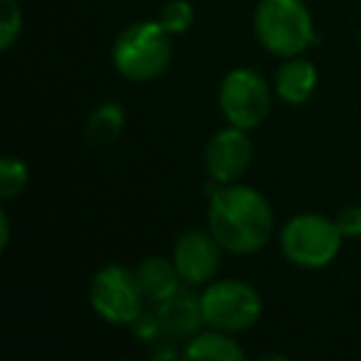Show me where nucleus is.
<instances>
[{
	"instance_id": "f257e3e1",
	"label": "nucleus",
	"mask_w": 361,
	"mask_h": 361,
	"mask_svg": "<svg viewBox=\"0 0 361 361\" xmlns=\"http://www.w3.org/2000/svg\"><path fill=\"white\" fill-rule=\"evenodd\" d=\"M208 231L218 238L223 250L233 255H252L270 243L275 233V213L257 188L228 183L211 198Z\"/></svg>"
},
{
	"instance_id": "f03ea898",
	"label": "nucleus",
	"mask_w": 361,
	"mask_h": 361,
	"mask_svg": "<svg viewBox=\"0 0 361 361\" xmlns=\"http://www.w3.org/2000/svg\"><path fill=\"white\" fill-rule=\"evenodd\" d=\"M173 60L171 32L159 20L131 23L116 35L111 62L129 82H151L169 70Z\"/></svg>"
},
{
	"instance_id": "7ed1b4c3",
	"label": "nucleus",
	"mask_w": 361,
	"mask_h": 361,
	"mask_svg": "<svg viewBox=\"0 0 361 361\" xmlns=\"http://www.w3.org/2000/svg\"><path fill=\"white\" fill-rule=\"evenodd\" d=\"M255 35L267 52L297 57L314 45V20L302 0H260Z\"/></svg>"
},
{
	"instance_id": "20e7f679",
	"label": "nucleus",
	"mask_w": 361,
	"mask_h": 361,
	"mask_svg": "<svg viewBox=\"0 0 361 361\" xmlns=\"http://www.w3.org/2000/svg\"><path fill=\"white\" fill-rule=\"evenodd\" d=\"M341 233L336 221L319 213L292 216L280 231L282 255L302 270H322L341 250Z\"/></svg>"
},
{
	"instance_id": "39448f33",
	"label": "nucleus",
	"mask_w": 361,
	"mask_h": 361,
	"mask_svg": "<svg viewBox=\"0 0 361 361\" xmlns=\"http://www.w3.org/2000/svg\"><path fill=\"white\" fill-rule=\"evenodd\" d=\"M203 322L221 331H245L260 319L262 297L252 285L243 280L208 282L201 292Z\"/></svg>"
},
{
	"instance_id": "423d86ee",
	"label": "nucleus",
	"mask_w": 361,
	"mask_h": 361,
	"mask_svg": "<svg viewBox=\"0 0 361 361\" xmlns=\"http://www.w3.org/2000/svg\"><path fill=\"white\" fill-rule=\"evenodd\" d=\"M144 302L136 272L124 265L102 267L90 282V305L106 324L129 326L144 312Z\"/></svg>"
},
{
	"instance_id": "0eeeda50",
	"label": "nucleus",
	"mask_w": 361,
	"mask_h": 361,
	"mask_svg": "<svg viewBox=\"0 0 361 361\" xmlns=\"http://www.w3.org/2000/svg\"><path fill=\"white\" fill-rule=\"evenodd\" d=\"M218 104L228 124L250 131L267 119L272 106V92L265 77L250 67H238L228 72L218 90Z\"/></svg>"
},
{
	"instance_id": "6e6552de",
	"label": "nucleus",
	"mask_w": 361,
	"mask_h": 361,
	"mask_svg": "<svg viewBox=\"0 0 361 361\" xmlns=\"http://www.w3.org/2000/svg\"><path fill=\"white\" fill-rule=\"evenodd\" d=\"M173 260L183 285L203 287L213 282L223 262V245L211 231H188L176 240Z\"/></svg>"
},
{
	"instance_id": "1a4fd4ad",
	"label": "nucleus",
	"mask_w": 361,
	"mask_h": 361,
	"mask_svg": "<svg viewBox=\"0 0 361 361\" xmlns=\"http://www.w3.org/2000/svg\"><path fill=\"white\" fill-rule=\"evenodd\" d=\"M252 164V141L245 129L228 126L208 139L206 144V171L213 183H235L245 176Z\"/></svg>"
},
{
	"instance_id": "9d476101",
	"label": "nucleus",
	"mask_w": 361,
	"mask_h": 361,
	"mask_svg": "<svg viewBox=\"0 0 361 361\" xmlns=\"http://www.w3.org/2000/svg\"><path fill=\"white\" fill-rule=\"evenodd\" d=\"M317 80H319V75L310 60H302L300 55L287 57V62L280 65L275 75V92L287 104H305L314 94Z\"/></svg>"
},
{
	"instance_id": "9b49d317",
	"label": "nucleus",
	"mask_w": 361,
	"mask_h": 361,
	"mask_svg": "<svg viewBox=\"0 0 361 361\" xmlns=\"http://www.w3.org/2000/svg\"><path fill=\"white\" fill-rule=\"evenodd\" d=\"M136 280H139V287L144 292L146 302H154V305H161L169 297H173L176 292L180 290V275L176 270L173 260L161 255H151L146 260L139 262L136 267Z\"/></svg>"
},
{
	"instance_id": "f8f14e48",
	"label": "nucleus",
	"mask_w": 361,
	"mask_h": 361,
	"mask_svg": "<svg viewBox=\"0 0 361 361\" xmlns=\"http://www.w3.org/2000/svg\"><path fill=\"white\" fill-rule=\"evenodd\" d=\"M156 307H159L156 314H159L161 329L169 334H193L198 324H206L201 310V295H186L178 290L173 297H169Z\"/></svg>"
},
{
	"instance_id": "ddd939ff",
	"label": "nucleus",
	"mask_w": 361,
	"mask_h": 361,
	"mask_svg": "<svg viewBox=\"0 0 361 361\" xmlns=\"http://www.w3.org/2000/svg\"><path fill=\"white\" fill-rule=\"evenodd\" d=\"M183 354L188 359H211V361H243L245 359V351L240 349L235 339L231 336V331L221 329H208L198 331L188 339L186 351Z\"/></svg>"
},
{
	"instance_id": "4468645a",
	"label": "nucleus",
	"mask_w": 361,
	"mask_h": 361,
	"mask_svg": "<svg viewBox=\"0 0 361 361\" xmlns=\"http://www.w3.org/2000/svg\"><path fill=\"white\" fill-rule=\"evenodd\" d=\"M124 121L126 114L121 109V104L116 102H104L102 106H97L92 111V116L87 119V141L92 146H106L111 141H116L124 131Z\"/></svg>"
},
{
	"instance_id": "2eb2a0df",
	"label": "nucleus",
	"mask_w": 361,
	"mask_h": 361,
	"mask_svg": "<svg viewBox=\"0 0 361 361\" xmlns=\"http://www.w3.org/2000/svg\"><path fill=\"white\" fill-rule=\"evenodd\" d=\"M27 180H30V171L27 164L18 156H3L0 159V196L3 201H13L25 191Z\"/></svg>"
},
{
	"instance_id": "dca6fc26",
	"label": "nucleus",
	"mask_w": 361,
	"mask_h": 361,
	"mask_svg": "<svg viewBox=\"0 0 361 361\" xmlns=\"http://www.w3.org/2000/svg\"><path fill=\"white\" fill-rule=\"evenodd\" d=\"M193 18H196V13H193L188 0H169L164 6V11H161L159 23L171 35H183V32L191 30Z\"/></svg>"
},
{
	"instance_id": "f3484780",
	"label": "nucleus",
	"mask_w": 361,
	"mask_h": 361,
	"mask_svg": "<svg viewBox=\"0 0 361 361\" xmlns=\"http://www.w3.org/2000/svg\"><path fill=\"white\" fill-rule=\"evenodd\" d=\"M23 32V11L18 0H3V20H0V50L8 52Z\"/></svg>"
},
{
	"instance_id": "a211bd4d",
	"label": "nucleus",
	"mask_w": 361,
	"mask_h": 361,
	"mask_svg": "<svg viewBox=\"0 0 361 361\" xmlns=\"http://www.w3.org/2000/svg\"><path fill=\"white\" fill-rule=\"evenodd\" d=\"M336 228L344 238H361V206H346L334 218Z\"/></svg>"
},
{
	"instance_id": "6ab92c4d",
	"label": "nucleus",
	"mask_w": 361,
	"mask_h": 361,
	"mask_svg": "<svg viewBox=\"0 0 361 361\" xmlns=\"http://www.w3.org/2000/svg\"><path fill=\"white\" fill-rule=\"evenodd\" d=\"M8 243H11V218L8 213H0V250H6Z\"/></svg>"
}]
</instances>
